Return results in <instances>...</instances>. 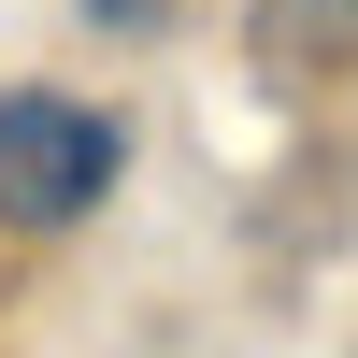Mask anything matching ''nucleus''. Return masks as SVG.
<instances>
[{"label":"nucleus","instance_id":"obj_1","mask_svg":"<svg viewBox=\"0 0 358 358\" xmlns=\"http://www.w3.org/2000/svg\"><path fill=\"white\" fill-rule=\"evenodd\" d=\"M129 172V129L72 86H0V229H86Z\"/></svg>","mask_w":358,"mask_h":358},{"label":"nucleus","instance_id":"obj_2","mask_svg":"<svg viewBox=\"0 0 358 358\" xmlns=\"http://www.w3.org/2000/svg\"><path fill=\"white\" fill-rule=\"evenodd\" d=\"M86 29H158V0H86Z\"/></svg>","mask_w":358,"mask_h":358},{"label":"nucleus","instance_id":"obj_3","mask_svg":"<svg viewBox=\"0 0 358 358\" xmlns=\"http://www.w3.org/2000/svg\"><path fill=\"white\" fill-rule=\"evenodd\" d=\"M301 15H315V29H330V15H358V0H273V29H301Z\"/></svg>","mask_w":358,"mask_h":358}]
</instances>
